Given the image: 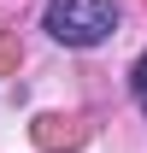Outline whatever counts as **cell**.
<instances>
[{"label": "cell", "instance_id": "obj_1", "mask_svg": "<svg viewBox=\"0 0 147 153\" xmlns=\"http://www.w3.org/2000/svg\"><path fill=\"white\" fill-rule=\"evenodd\" d=\"M41 30L59 47H100L118 30V0H47L41 6Z\"/></svg>", "mask_w": 147, "mask_h": 153}, {"label": "cell", "instance_id": "obj_2", "mask_svg": "<svg viewBox=\"0 0 147 153\" xmlns=\"http://www.w3.org/2000/svg\"><path fill=\"white\" fill-rule=\"evenodd\" d=\"M129 88H135V100H147V53L135 59V71H129Z\"/></svg>", "mask_w": 147, "mask_h": 153}, {"label": "cell", "instance_id": "obj_3", "mask_svg": "<svg viewBox=\"0 0 147 153\" xmlns=\"http://www.w3.org/2000/svg\"><path fill=\"white\" fill-rule=\"evenodd\" d=\"M141 106H147V100H141Z\"/></svg>", "mask_w": 147, "mask_h": 153}]
</instances>
